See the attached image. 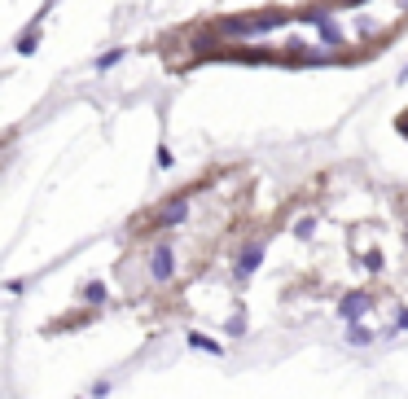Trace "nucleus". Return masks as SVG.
Here are the masks:
<instances>
[{"label":"nucleus","mask_w":408,"mask_h":399,"mask_svg":"<svg viewBox=\"0 0 408 399\" xmlns=\"http://www.w3.org/2000/svg\"><path fill=\"white\" fill-rule=\"evenodd\" d=\"M285 22H290V14L285 9H255V14H233V18H215L207 35L220 48H233V44H250V40H259V35H272V31H281Z\"/></svg>","instance_id":"nucleus-1"},{"label":"nucleus","mask_w":408,"mask_h":399,"mask_svg":"<svg viewBox=\"0 0 408 399\" xmlns=\"http://www.w3.org/2000/svg\"><path fill=\"white\" fill-rule=\"evenodd\" d=\"M189 211H194V202H189V193H172V198L163 202L159 211L145 220V228H159V233H167V228H176V224H185L189 220Z\"/></svg>","instance_id":"nucleus-2"},{"label":"nucleus","mask_w":408,"mask_h":399,"mask_svg":"<svg viewBox=\"0 0 408 399\" xmlns=\"http://www.w3.org/2000/svg\"><path fill=\"white\" fill-rule=\"evenodd\" d=\"M150 281L154 285H167L176 281V241L172 237H159L150 250Z\"/></svg>","instance_id":"nucleus-3"},{"label":"nucleus","mask_w":408,"mask_h":399,"mask_svg":"<svg viewBox=\"0 0 408 399\" xmlns=\"http://www.w3.org/2000/svg\"><path fill=\"white\" fill-rule=\"evenodd\" d=\"M263 250H268V237H250L242 250H237V281H250V276H255V268L263 263Z\"/></svg>","instance_id":"nucleus-4"},{"label":"nucleus","mask_w":408,"mask_h":399,"mask_svg":"<svg viewBox=\"0 0 408 399\" xmlns=\"http://www.w3.org/2000/svg\"><path fill=\"white\" fill-rule=\"evenodd\" d=\"M369 307H374V298H369V289H351V294H343L338 303V316L360 325V316H369Z\"/></svg>","instance_id":"nucleus-5"},{"label":"nucleus","mask_w":408,"mask_h":399,"mask_svg":"<svg viewBox=\"0 0 408 399\" xmlns=\"http://www.w3.org/2000/svg\"><path fill=\"white\" fill-rule=\"evenodd\" d=\"M35 44H40V22H31V27L18 35V53H31Z\"/></svg>","instance_id":"nucleus-6"},{"label":"nucleus","mask_w":408,"mask_h":399,"mask_svg":"<svg viewBox=\"0 0 408 399\" xmlns=\"http://www.w3.org/2000/svg\"><path fill=\"white\" fill-rule=\"evenodd\" d=\"M347 342H351V347H369V342H374V329H365V325H351V329H347Z\"/></svg>","instance_id":"nucleus-7"},{"label":"nucleus","mask_w":408,"mask_h":399,"mask_svg":"<svg viewBox=\"0 0 408 399\" xmlns=\"http://www.w3.org/2000/svg\"><path fill=\"white\" fill-rule=\"evenodd\" d=\"M189 342H194L198 351H211V356H220V342H215V338H207V334H189Z\"/></svg>","instance_id":"nucleus-8"},{"label":"nucleus","mask_w":408,"mask_h":399,"mask_svg":"<svg viewBox=\"0 0 408 399\" xmlns=\"http://www.w3.org/2000/svg\"><path fill=\"white\" fill-rule=\"evenodd\" d=\"M312 233H316V215H303V220L294 224V237H303V241H307Z\"/></svg>","instance_id":"nucleus-9"},{"label":"nucleus","mask_w":408,"mask_h":399,"mask_svg":"<svg viewBox=\"0 0 408 399\" xmlns=\"http://www.w3.org/2000/svg\"><path fill=\"white\" fill-rule=\"evenodd\" d=\"M119 57H123V48H110V53H101V57H97V70H105V66H114V62H119Z\"/></svg>","instance_id":"nucleus-10"},{"label":"nucleus","mask_w":408,"mask_h":399,"mask_svg":"<svg viewBox=\"0 0 408 399\" xmlns=\"http://www.w3.org/2000/svg\"><path fill=\"white\" fill-rule=\"evenodd\" d=\"M83 298H105V285L101 281H88V285H83Z\"/></svg>","instance_id":"nucleus-11"},{"label":"nucleus","mask_w":408,"mask_h":399,"mask_svg":"<svg viewBox=\"0 0 408 399\" xmlns=\"http://www.w3.org/2000/svg\"><path fill=\"white\" fill-rule=\"evenodd\" d=\"M395 325H400V329H408V307H400V316H395Z\"/></svg>","instance_id":"nucleus-12"},{"label":"nucleus","mask_w":408,"mask_h":399,"mask_svg":"<svg viewBox=\"0 0 408 399\" xmlns=\"http://www.w3.org/2000/svg\"><path fill=\"white\" fill-rule=\"evenodd\" d=\"M404 5H408V0H404Z\"/></svg>","instance_id":"nucleus-13"}]
</instances>
